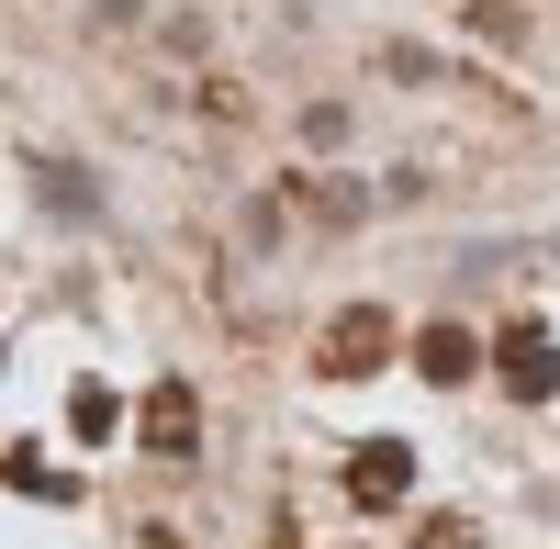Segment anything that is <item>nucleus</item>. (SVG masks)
Returning <instances> with one entry per match:
<instances>
[{
  "mask_svg": "<svg viewBox=\"0 0 560 549\" xmlns=\"http://www.w3.org/2000/svg\"><path fill=\"white\" fill-rule=\"evenodd\" d=\"M348 482H359V493H370V505H393V493H404V448H370V460H359V471H348Z\"/></svg>",
  "mask_w": 560,
  "mask_h": 549,
  "instance_id": "2",
  "label": "nucleus"
},
{
  "mask_svg": "<svg viewBox=\"0 0 560 549\" xmlns=\"http://www.w3.org/2000/svg\"><path fill=\"white\" fill-rule=\"evenodd\" d=\"M504 382H516L527 404H538V393L560 382V371H549V337H538V326H516V337H504Z\"/></svg>",
  "mask_w": 560,
  "mask_h": 549,
  "instance_id": "1",
  "label": "nucleus"
},
{
  "mask_svg": "<svg viewBox=\"0 0 560 549\" xmlns=\"http://www.w3.org/2000/svg\"><path fill=\"white\" fill-rule=\"evenodd\" d=\"M415 359H427V371H438V382H459V371H471V337H459V326H438V337H427V348H415Z\"/></svg>",
  "mask_w": 560,
  "mask_h": 549,
  "instance_id": "3",
  "label": "nucleus"
}]
</instances>
